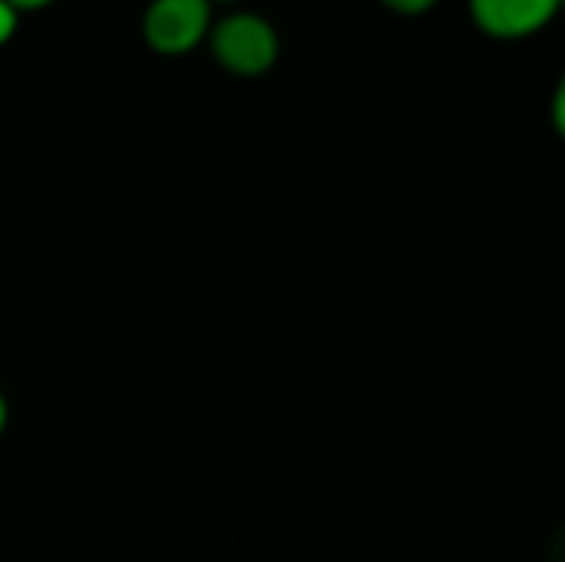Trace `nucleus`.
<instances>
[{"instance_id":"nucleus-1","label":"nucleus","mask_w":565,"mask_h":562,"mask_svg":"<svg viewBox=\"0 0 565 562\" xmlns=\"http://www.w3.org/2000/svg\"><path fill=\"white\" fill-rule=\"evenodd\" d=\"M205 46L212 53V60L238 79H255L265 76L268 70H275L278 53H281V40L278 30L252 10H232L222 20H212Z\"/></svg>"},{"instance_id":"nucleus-2","label":"nucleus","mask_w":565,"mask_h":562,"mask_svg":"<svg viewBox=\"0 0 565 562\" xmlns=\"http://www.w3.org/2000/svg\"><path fill=\"white\" fill-rule=\"evenodd\" d=\"M212 20L209 0H149L142 10V40L159 56H185L205 43Z\"/></svg>"},{"instance_id":"nucleus-3","label":"nucleus","mask_w":565,"mask_h":562,"mask_svg":"<svg viewBox=\"0 0 565 562\" xmlns=\"http://www.w3.org/2000/svg\"><path fill=\"white\" fill-rule=\"evenodd\" d=\"M470 20L493 40H526L546 30L563 0H467Z\"/></svg>"},{"instance_id":"nucleus-4","label":"nucleus","mask_w":565,"mask_h":562,"mask_svg":"<svg viewBox=\"0 0 565 562\" xmlns=\"http://www.w3.org/2000/svg\"><path fill=\"white\" fill-rule=\"evenodd\" d=\"M387 10H394V13H401V17H420V13H427V10H434L440 0H381Z\"/></svg>"},{"instance_id":"nucleus-5","label":"nucleus","mask_w":565,"mask_h":562,"mask_svg":"<svg viewBox=\"0 0 565 562\" xmlns=\"http://www.w3.org/2000/svg\"><path fill=\"white\" fill-rule=\"evenodd\" d=\"M17 26H20V13L7 0H0V46H7L17 36Z\"/></svg>"},{"instance_id":"nucleus-6","label":"nucleus","mask_w":565,"mask_h":562,"mask_svg":"<svg viewBox=\"0 0 565 562\" xmlns=\"http://www.w3.org/2000/svg\"><path fill=\"white\" fill-rule=\"evenodd\" d=\"M17 13H30V10H43V7H50V3H56V0H7Z\"/></svg>"},{"instance_id":"nucleus-7","label":"nucleus","mask_w":565,"mask_h":562,"mask_svg":"<svg viewBox=\"0 0 565 562\" xmlns=\"http://www.w3.org/2000/svg\"><path fill=\"white\" fill-rule=\"evenodd\" d=\"M7 427H10V401H7V394L0 391V437L7 434Z\"/></svg>"},{"instance_id":"nucleus-8","label":"nucleus","mask_w":565,"mask_h":562,"mask_svg":"<svg viewBox=\"0 0 565 562\" xmlns=\"http://www.w3.org/2000/svg\"><path fill=\"white\" fill-rule=\"evenodd\" d=\"M209 3L215 7V3H235V0H209Z\"/></svg>"}]
</instances>
